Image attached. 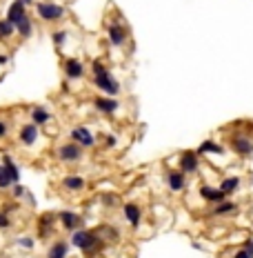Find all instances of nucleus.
Segmentation results:
<instances>
[{"label":"nucleus","instance_id":"1","mask_svg":"<svg viewBox=\"0 0 253 258\" xmlns=\"http://www.w3.org/2000/svg\"><path fill=\"white\" fill-rule=\"evenodd\" d=\"M91 82H93V87H96L102 96H111V98H115V96L120 94L118 78L109 72V67H107L100 58L91 60Z\"/></svg>","mask_w":253,"mask_h":258},{"label":"nucleus","instance_id":"2","mask_svg":"<svg viewBox=\"0 0 253 258\" xmlns=\"http://www.w3.org/2000/svg\"><path fill=\"white\" fill-rule=\"evenodd\" d=\"M82 156H85V149L78 143H73V140L60 143L56 147V158H58V163H62V165H76L82 160Z\"/></svg>","mask_w":253,"mask_h":258},{"label":"nucleus","instance_id":"3","mask_svg":"<svg viewBox=\"0 0 253 258\" xmlns=\"http://www.w3.org/2000/svg\"><path fill=\"white\" fill-rule=\"evenodd\" d=\"M36 14L45 23H56V20L65 18V7L58 2H49V0H38L36 2Z\"/></svg>","mask_w":253,"mask_h":258},{"label":"nucleus","instance_id":"4","mask_svg":"<svg viewBox=\"0 0 253 258\" xmlns=\"http://www.w3.org/2000/svg\"><path fill=\"white\" fill-rule=\"evenodd\" d=\"M105 243H107V240L102 238L100 230H89V232H87V238H85V243H82V247H80V252L85 254V256L93 258V256H96V254H100V252H102V247H105Z\"/></svg>","mask_w":253,"mask_h":258},{"label":"nucleus","instance_id":"5","mask_svg":"<svg viewBox=\"0 0 253 258\" xmlns=\"http://www.w3.org/2000/svg\"><path fill=\"white\" fill-rule=\"evenodd\" d=\"M69 140L78 143L82 149H93L96 147V136L87 125H76V127L69 131Z\"/></svg>","mask_w":253,"mask_h":258},{"label":"nucleus","instance_id":"6","mask_svg":"<svg viewBox=\"0 0 253 258\" xmlns=\"http://www.w3.org/2000/svg\"><path fill=\"white\" fill-rule=\"evenodd\" d=\"M178 169L184 172L186 176L198 174V169H200V156H198V152H193V149H184V152L178 156Z\"/></svg>","mask_w":253,"mask_h":258},{"label":"nucleus","instance_id":"7","mask_svg":"<svg viewBox=\"0 0 253 258\" xmlns=\"http://www.w3.org/2000/svg\"><path fill=\"white\" fill-rule=\"evenodd\" d=\"M107 38H109L111 47H124L127 40H129L127 27H124L120 20H111V23L107 25Z\"/></svg>","mask_w":253,"mask_h":258},{"label":"nucleus","instance_id":"8","mask_svg":"<svg viewBox=\"0 0 253 258\" xmlns=\"http://www.w3.org/2000/svg\"><path fill=\"white\" fill-rule=\"evenodd\" d=\"M229 147H231V152L233 154L247 158V156H251L253 154V138L251 136H247V134H242V131H238V134L231 136Z\"/></svg>","mask_w":253,"mask_h":258},{"label":"nucleus","instance_id":"9","mask_svg":"<svg viewBox=\"0 0 253 258\" xmlns=\"http://www.w3.org/2000/svg\"><path fill=\"white\" fill-rule=\"evenodd\" d=\"M58 223L62 225V230L71 234V232H76V230H82V223H85V218H82L78 211L62 209V211H58Z\"/></svg>","mask_w":253,"mask_h":258},{"label":"nucleus","instance_id":"10","mask_svg":"<svg viewBox=\"0 0 253 258\" xmlns=\"http://www.w3.org/2000/svg\"><path fill=\"white\" fill-rule=\"evenodd\" d=\"M93 109H96L98 114H102V116H115L118 114V109H120V103H118V98L98 94L96 98H93Z\"/></svg>","mask_w":253,"mask_h":258},{"label":"nucleus","instance_id":"11","mask_svg":"<svg viewBox=\"0 0 253 258\" xmlns=\"http://www.w3.org/2000/svg\"><path fill=\"white\" fill-rule=\"evenodd\" d=\"M38 138H40V127H38V125H34V123L20 125L18 140L24 145V147H34V145L38 143Z\"/></svg>","mask_w":253,"mask_h":258},{"label":"nucleus","instance_id":"12","mask_svg":"<svg viewBox=\"0 0 253 258\" xmlns=\"http://www.w3.org/2000/svg\"><path fill=\"white\" fill-rule=\"evenodd\" d=\"M164 182H167L169 191L180 194V191L186 189V174L180 172V169H169V172L164 174Z\"/></svg>","mask_w":253,"mask_h":258},{"label":"nucleus","instance_id":"13","mask_svg":"<svg viewBox=\"0 0 253 258\" xmlns=\"http://www.w3.org/2000/svg\"><path fill=\"white\" fill-rule=\"evenodd\" d=\"M62 72H65L67 80H82L85 78V65L78 58H67L62 62Z\"/></svg>","mask_w":253,"mask_h":258},{"label":"nucleus","instance_id":"14","mask_svg":"<svg viewBox=\"0 0 253 258\" xmlns=\"http://www.w3.org/2000/svg\"><path fill=\"white\" fill-rule=\"evenodd\" d=\"M122 216L136 230V227H140V223H142V207L134 201H127V203H122Z\"/></svg>","mask_w":253,"mask_h":258},{"label":"nucleus","instance_id":"15","mask_svg":"<svg viewBox=\"0 0 253 258\" xmlns=\"http://www.w3.org/2000/svg\"><path fill=\"white\" fill-rule=\"evenodd\" d=\"M200 198L205 203H209V205H220V203H225L227 198V194L222 189H220V187H213V185H200Z\"/></svg>","mask_w":253,"mask_h":258},{"label":"nucleus","instance_id":"16","mask_svg":"<svg viewBox=\"0 0 253 258\" xmlns=\"http://www.w3.org/2000/svg\"><path fill=\"white\" fill-rule=\"evenodd\" d=\"M60 187L65 191H69V194H78V191H82L87 187V178L80 176V174H67V176H62Z\"/></svg>","mask_w":253,"mask_h":258},{"label":"nucleus","instance_id":"17","mask_svg":"<svg viewBox=\"0 0 253 258\" xmlns=\"http://www.w3.org/2000/svg\"><path fill=\"white\" fill-rule=\"evenodd\" d=\"M58 223V214H43L38 218V236L40 238H49L53 234V227Z\"/></svg>","mask_w":253,"mask_h":258},{"label":"nucleus","instance_id":"18","mask_svg":"<svg viewBox=\"0 0 253 258\" xmlns=\"http://www.w3.org/2000/svg\"><path fill=\"white\" fill-rule=\"evenodd\" d=\"M23 18H27V5H24L23 0H14L9 5V9H7V20L16 27Z\"/></svg>","mask_w":253,"mask_h":258},{"label":"nucleus","instance_id":"19","mask_svg":"<svg viewBox=\"0 0 253 258\" xmlns=\"http://www.w3.org/2000/svg\"><path fill=\"white\" fill-rule=\"evenodd\" d=\"M29 118H31V123H34V125L43 127V125H47L49 120L53 118V114L47 109V107H43V105H34L31 109H29Z\"/></svg>","mask_w":253,"mask_h":258},{"label":"nucleus","instance_id":"20","mask_svg":"<svg viewBox=\"0 0 253 258\" xmlns=\"http://www.w3.org/2000/svg\"><path fill=\"white\" fill-rule=\"evenodd\" d=\"M69 256V243L65 238H58L49 245L47 258H67Z\"/></svg>","mask_w":253,"mask_h":258},{"label":"nucleus","instance_id":"21","mask_svg":"<svg viewBox=\"0 0 253 258\" xmlns=\"http://www.w3.org/2000/svg\"><path fill=\"white\" fill-rule=\"evenodd\" d=\"M198 156H207V154H213V156H222V154L227 152L225 147L220 143H215V140H202L200 145H198Z\"/></svg>","mask_w":253,"mask_h":258},{"label":"nucleus","instance_id":"22","mask_svg":"<svg viewBox=\"0 0 253 258\" xmlns=\"http://www.w3.org/2000/svg\"><path fill=\"white\" fill-rule=\"evenodd\" d=\"M238 211V205H235L233 201H229L227 198L225 203H220V205H213V209H211V214L209 216H213V218H222V216H229V214H235Z\"/></svg>","mask_w":253,"mask_h":258},{"label":"nucleus","instance_id":"23","mask_svg":"<svg viewBox=\"0 0 253 258\" xmlns=\"http://www.w3.org/2000/svg\"><path fill=\"white\" fill-rule=\"evenodd\" d=\"M16 34H18L23 40L31 38V34H34V18H31V16H27V18L20 20V23L16 25Z\"/></svg>","mask_w":253,"mask_h":258},{"label":"nucleus","instance_id":"24","mask_svg":"<svg viewBox=\"0 0 253 258\" xmlns=\"http://www.w3.org/2000/svg\"><path fill=\"white\" fill-rule=\"evenodd\" d=\"M240 185H242V178L240 176H227L220 181V189L225 191L227 196H231V194H235V191L240 189Z\"/></svg>","mask_w":253,"mask_h":258},{"label":"nucleus","instance_id":"25","mask_svg":"<svg viewBox=\"0 0 253 258\" xmlns=\"http://www.w3.org/2000/svg\"><path fill=\"white\" fill-rule=\"evenodd\" d=\"M2 165H5V169H7V174H9V178L14 181V185L16 182H20V169H18V165H16V160L11 156H2Z\"/></svg>","mask_w":253,"mask_h":258},{"label":"nucleus","instance_id":"26","mask_svg":"<svg viewBox=\"0 0 253 258\" xmlns=\"http://www.w3.org/2000/svg\"><path fill=\"white\" fill-rule=\"evenodd\" d=\"M14 34H16V27H14V25H11L7 18L0 20V43H5V40L11 38Z\"/></svg>","mask_w":253,"mask_h":258},{"label":"nucleus","instance_id":"27","mask_svg":"<svg viewBox=\"0 0 253 258\" xmlns=\"http://www.w3.org/2000/svg\"><path fill=\"white\" fill-rule=\"evenodd\" d=\"M102 205L109 207V209H115V207H122V201H120L118 194H102L100 196Z\"/></svg>","mask_w":253,"mask_h":258},{"label":"nucleus","instance_id":"28","mask_svg":"<svg viewBox=\"0 0 253 258\" xmlns=\"http://www.w3.org/2000/svg\"><path fill=\"white\" fill-rule=\"evenodd\" d=\"M11 185H14V181H11V178H9V174H7L5 165L0 163V191H7V189H11Z\"/></svg>","mask_w":253,"mask_h":258},{"label":"nucleus","instance_id":"29","mask_svg":"<svg viewBox=\"0 0 253 258\" xmlns=\"http://www.w3.org/2000/svg\"><path fill=\"white\" fill-rule=\"evenodd\" d=\"M51 40H53V45L60 49L62 45L69 40V31H65V29H58V31H53V34H51Z\"/></svg>","mask_w":253,"mask_h":258},{"label":"nucleus","instance_id":"30","mask_svg":"<svg viewBox=\"0 0 253 258\" xmlns=\"http://www.w3.org/2000/svg\"><path fill=\"white\" fill-rule=\"evenodd\" d=\"M100 234L105 240H118L120 232L115 230V227H111V225H105V227H100Z\"/></svg>","mask_w":253,"mask_h":258},{"label":"nucleus","instance_id":"31","mask_svg":"<svg viewBox=\"0 0 253 258\" xmlns=\"http://www.w3.org/2000/svg\"><path fill=\"white\" fill-rule=\"evenodd\" d=\"M233 258H253V238H249L247 243H244V247L238 249V254H235Z\"/></svg>","mask_w":253,"mask_h":258},{"label":"nucleus","instance_id":"32","mask_svg":"<svg viewBox=\"0 0 253 258\" xmlns=\"http://www.w3.org/2000/svg\"><path fill=\"white\" fill-rule=\"evenodd\" d=\"M11 196H14V201H23V198L27 196V187L20 185V182L11 185Z\"/></svg>","mask_w":253,"mask_h":258},{"label":"nucleus","instance_id":"33","mask_svg":"<svg viewBox=\"0 0 253 258\" xmlns=\"http://www.w3.org/2000/svg\"><path fill=\"white\" fill-rule=\"evenodd\" d=\"M18 245H20L23 249H27V252H31V249L36 247V238H34V236H20Z\"/></svg>","mask_w":253,"mask_h":258},{"label":"nucleus","instance_id":"34","mask_svg":"<svg viewBox=\"0 0 253 258\" xmlns=\"http://www.w3.org/2000/svg\"><path fill=\"white\" fill-rule=\"evenodd\" d=\"M11 225H14V220H11V216L7 214V211H2V209H0V232L9 230Z\"/></svg>","mask_w":253,"mask_h":258},{"label":"nucleus","instance_id":"35","mask_svg":"<svg viewBox=\"0 0 253 258\" xmlns=\"http://www.w3.org/2000/svg\"><path fill=\"white\" fill-rule=\"evenodd\" d=\"M9 136V123L5 118H0V140H5Z\"/></svg>","mask_w":253,"mask_h":258},{"label":"nucleus","instance_id":"36","mask_svg":"<svg viewBox=\"0 0 253 258\" xmlns=\"http://www.w3.org/2000/svg\"><path fill=\"white\" fill-rule=\"evenodd\" d=\"M102 140H105V147H109V149H114L115 145H118V138H115V136H111V134H107Z\"/></svg>","mask_w":253,"mask_h":258},{"label":"nucleus","instance_id":"37","mask_svg":"<svg viewBox=\"0 0 253 258\" xmlns=\"http://www.w3.org/2000/svg\"><path fill=\"white\" fill-rule=\"evenodd\" d=\"M23 201H27L29 207H36V198H34V194H29V191H27V196H24Z\"/></svg>","mask_w":253,"mask_h":258},{"label":"nucleus","instance_id":"38","mask_svg":"<svg viewBox=\"0 0 253 258\" xmlns=\"http://www.w3.org/2000/svg\"><path fill=\"white\" fill-rule=\"evenodd\" d=\"M0 65H2V67L9 65V56H7V53H0Z\"/></svg>","mask_w":253,"mask_h":258},{"label":"nucleus","instance_id":"39","mask_svg":"<svg viewBox=\"0 0 253 258\" xmlns=\"http://www.w3.org/2000/svg\"><path fill=\"white\" fill-rule=\"evenodd\" d=\"M24 5H34V0H23Z\"/></svg>","mask_w":253,"mask_h":258}]
</instances>
